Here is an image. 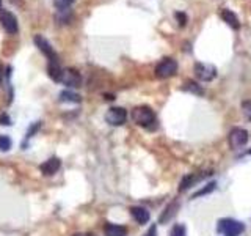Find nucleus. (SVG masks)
<instances>
[{
	"label": "nucleus",
	"instance_id": "obj_1",
	"mask_svg": "<svg viewBox=\"0 0 251 236\" xmlns=\"http://www.w3.org/2000/svg\"><path fill=\"white\" fill-rule=\"evenodd\" d=\"M132 120L135 121L138 126L152 129L154 123H155V114L149 106H138L132 110Z\"/></svg>",
	"mask_w": 251,
	"mask_h": 236
},
{
	"label": "nucleus",
	"instance_id": "obj_2",
	"mask_svg": "<svg viewBox=\"0 0 251 236\" xmlns=\"http://www.w3.org/2000/svg\"><path fill=\"white\" fill-rule=\"evenodd\" d=\"M243 230H245V225L235 219H222L218 222V232L225 236H239Z\"/></svg>",
	"mask_w": 251,
	"mask_h": 236
},
{
	"label": "nucleus",
	"instance_id": "obj_3",
	"mask_svg": "<svg viewBox=\"0 0 251 236\" xmlns=\"http://www.w3.org/2000/svg\"><path fill=\"white\" fill-rule=\"evenodd\" d=\"M177 73V61L175 59H163L162 61H159V65L155 66V76L160 79H167V77H173Z\"/></svg>",
	"mask_w": 251,
	"mask_h": 236
},
{
	"label": "nucleus",
	"instance_id": "obj_4",
	"mask_svg": "<svg viewBox=\"0 0 251 236\" xmlns=\"http://www.w3.org/2000/svg\"><path fill=\"white\" fill-rule=\"evenodd\" d=\"M0 24H2V27L5 29L6 33H10V35L18 33V30H19L18 18H16L11 11H8V10L0 11Z\"/></svg>",
	"mask_w": 251,
	"mask_h": 236
},
{
	"label": "nucleus",
	"instance_id": "obj_5",
	"mask_svg": "<svg viewBox=\"0 0 251 236\" xmlns=\"http://www.w3.org/2000/svg\"><path fill=\"white\" fill-rule=\"evenodd\" d=\"M33 43H35V46L38 47V49L46 55L49 61H57L58 60V55H57V52L53 51L52 44L47 41L43 35H35L33 36Z\"/></svg>",
	"mask_w": 251,
	"mask_h": 236
},
{
	"label": "nucleus",
	"instance_id": "obj_6",
	"mask_svg": "<svg viewBox=\"0 0 251 236\" xmlns=\"http://www.w3.org/2000/svg\"><path fill=\"white\" fill-rule=\"evenodd\" d=\"M227 142L232 149H237L242 148L243 145H247L248 142V131L243 129V128H234L231 129L229 136H227Z\"/></svg>",
	"mask_w": 251,
	"mask_h": 236
},
{
	"label": "nucleus",
	"instance_id": "obj_7",
	"mask_svg": "<svg viewBox=\"0 0 251 236\" xmlns=\"http://www.w3.org/2000/svg\"><path fill=\"white\" fill-rule=\"evenodd\" d=\"M126 120H127V110L123 107H112L105 114V121L112 126H121Z\"/></svg>",
	"mask_w": 251,
	"mask_h": 236
},
{
	"label": "nucleus",
	"instance_id": "obj_8",
	"mask_svg": "<svg viewBox=\"0 0 251 236\" xmlns=\"http://www.w3.org/2000/svg\"><path fill=\"white\" fill-rule=\"evenodd\" d=\"M60 82L63 85L69 87V88H77V87H80V84H82V76L78 71H75L73 68H65L63 69Z\"/></svg>",
	"mask_w": 251,
	"mask_h": 236
},
{
	"label": "nucleus",
	"instance_id": "obj_9",
	"mask_svg": "<svg viewBox=\"0 0 251 236\" xmlns=\"http://www.w3.org/2000/svg\"><path fill=\"white\" fill-rule=\"evenodd\" d=\"M195 76L202 82H209L217 76V68L212 65H204V63H195Z\"/></svg>",
	"mask_w": 251,
	"mask_h": 236
},
{
	"label": "nucleus",
	"instance_id": "obj_10",
	"mask_svg": "<svg viewBox=\"0 0 251 236\" xmlns=\"http://www.w3.org/2000/svg\"><path fill=\"white\" fill-rule=\"evenodd\" d=\"M60 167H61V162H60L58 157H50V159L44 161L41 165H39V170H41L43 175L52 177V175H55V173L60 170Z\"/></svg>",
	"mask_w": 251,
	"mask_h": 236
},
{
	"label": "nucleus",
	"instance_id": "obj_11",
	"mask_svg": "<svg viewBox=\"0 0 251 236\" xmlns=\"http://www.w3.org/2000/svg\"><path fill=\"white\" fill-rule=\"evenodd\" d=\"M130 214L132 217L135 219V222H138L140 225H143V224H148L149 222V211L143 206H132L130 208Z\"/></svg>",
	"mask_w": 251,
	"mask_h": 236
},
{
	"label": "nucleus",
	"instance_id": "obj_12",
	"mask_svg": "<svg viewBox=\"0 0 251 236\" xmlns=\"http://www.w3.org/2000/svg\"><path fill=\"white\" fill-rule=\"evenodd\" d=\"M47 74L55 82H60L61 74H63V68L60 66V60L57 61H49L47 63Z\"/></svg>",
	"mask_w": 251,
	"mask_h": 236
},
{
	"label": "nucleus",
	"instance_id": "obj_13",
	"mask_svg": "<svg viewBox=\"0 0 251 236\" xmlns=\"http://www.w3.org/2000/svg\"><path fill=\"white\" fill-rule=\"evenodd\" d=\"M222 19H223L229 27H232L234 30H239V29H240V21H239V18L235 16L234 11L227 10V8H225V10L222 11Z\"/></svg>",
	"mask_w": 251,
	"mask_h": 236
},
{
	"label": "nucleus",
	"instance_id": "obj_14",
	"mask_svg": "<svg viewBox=\"0 0 251 236\" xmlns=\"http://www.w3.org/2000/svg\"><path fill=\"white\" fill-rule=\"evenodd\" d=\"M104 232H105V236H126L127 235V228L123 225L108 222L104 225Z\"/></svg>",
	"mask_w": 251,
	"mask_h": 236
},
{
	"label": "nucleus",
	"instance_id": "obj_15",
	"mask_svg": "<svg viewBox=\"0 0 251 236\" xmlns=\"http://www.w3.org/2000/svg\"><path fill=\"white\" fill-rule=\"evenodd\" d=\"M60 101L61 102H80L82 98H80V94H77L74 91H69V90H65V91H61L60 93Z\"/></svg>",
	"mask_w": 251,
	"mask_h": 236
},
{
	"label": "nucleus",
	"instance_id": "obj_16",
	"mask_svg": "<svg viewBox=\"0 0 251 236\" xmlns=\"http://www.w3.org/2000/svg\"><path fill=\"white\" fill-rule=\"evenodd\" d=\"M184 90L190 91V93H193V94H198V96H201V94H204L202 87H201L200 84L193 82V81H187V82L184 84Z\"/></svg>",
	"mask_w": 251,
	"mask_h": 236
},
{
	"label": "nucleus",
	"instance_id": "obj_17",
	"mask_svg": "<svg viewBox=\"0 0 251 236\" xmlns=\"http://www.w3.org/2000/svg\"><path fill=\"white\" fill-rule=\"evenodd\" d=\"M74 2L75 0H53V6L57 8L58 11H63V10H69V6Z\"/></svg>",
	"mask_w": 251,
	"mask_h": 236
},
{
	"label": "nucleus",
	"instance_id": "obj_18",
	"mask_svg": "<svg viewBox=\"0 0 251 236\" xmlns=\"http://www.w3.org/2000/svg\"><path fill=\"white\" fill-rule=\"evenodd\" d=\"M71 18H73L71 10H63V11H58V14H57V21L60 24H68L71 21Z\"/></svg>",
	"mask_w": 251,
	"mask_h": 236
},
{
	"label": "nucleus",
	"instance_id": "obj_19",
	"mask_svg": "<svg viewBox=\"0 0 251 236\" xmlns=\"http://www.w3.org/2000/svg\"><path fill=\"white\" fill-rule=\"evenodd\" d=\"M196 181V178L193 177V175H187V177H184V179H182V183H180V187H179V191H185V189H188L190 187L193 183Z\"/></svg>",
	"mask_w": 251,
	"mask_h": 236
},
{
	"label": "nucleus",
	"instance_id": "obj_20",
	"mask_svg": "<svg viewBox=\"0 0 251 236\" xmlns=\"http://www.w3.org/2000/svg\"><path fill=\"white\" fill-rule=\"evenodd\" d=\"M11 148V139L8 136H0V149L2 151H8Z\"/></svg>",
	"mask_w": 251,
	"mask_h": 236
},
{
	"label": "nucleus",
	"instance_id": "obj_21",
	"mask_svg": "<svg viewBox=\"0 0 251 236\" xmlns=\"http://www.w3.org/2000/svg\"><path fill=\"white\" fill-rule=\"evenodd\" d=\"M215 183H210V184H207V187H202V189H200L198 192H195L193 194V199H196V197H201V195H206V194H209V192H212L215 189Z\"/></svg>",
	"mask_w": 251,
	"mask_h": 236
},
{
	"label": "nucleus",
	"instance_id": "obj_22",
	"mask_svg": "<svg viewBox=\"0 0 251 236\" xmlns=\"http://www.w3.org/2000/svg\"><path fill=\"white\" fill-rule=\"evenodd\" d=\"M242 112H243V115H245L247 120L251 121V99L242 102Z\"/></svg>",
	"mask_w": 251,
	"mask_h": 236
},
{
	"label": "nucleus",
	"instance_id": "obj_23",
	"mask_svg": "<svg viewBox=\"0 0 251 236\" xmlns=\"http://www.w3.org/2000/svg\"><path fill=\"white\" fill-rule=\"evenodd\" d=\"M170 236H187V233H185V227L184 225H175L173 227V230H171V233H170Z\"/></svg>",
	"mask_w": 251,
	"mask_h": 236
},
{
	"label": "nucleus",
	"instance_id": "obj_24",
	"mask_svg": "<svg viewBox=\"0 0 251 236\" xmlns=\"http://www.w3.org/2000/svg\"><path fill=\"white\" fill-rule=\"evenodd\" d=\"M175 18H176V21H177V24H179L180 27H184L185 24H187V21H188L187 14H185V13H182V11H177V13L175 14Z\"/></svg>",
	"mask_w": 251,
	"mask_h": 236
},
{
	"label": "nucleus",
	"instance_id": "obj_25",
	"mask_svg": "<svg viewBox=\"0 0 251 236\" xmlns=\"http://www.w3.org/2000/svg\"><path fill=\"white\" fill-rule=\"evenodd\" d=\"M0 123H2V124H5V126H10V124H11V120H10V117H8L6 114L0 115Z\"/></svg>",
	"mask_w": 251,
	"mask_h": 236
},
{
	"label": "nucleus",
	"instance_id": "obj_26",
	"mask_svg": "<svg viewBox=\"0 0 251 236\" xmlns=\"http://www.w3.org/2000/svg\"><path fill=\"white\" fill-rule=\"evenodd\" d=\"M145 236H157V227H155V225H152V227L149 228V230L145 233Z\"/></svg>",
	"mask_w": 251,
	"mask_h": 236
},
{
	"label": "nucleus",
	"instance_id": "obj_27",
	"mask_svg": "<svg viewBox=\"0 0 251 236\" xmlns=\"http://www.w3.org/2000/svg\"><path fill=\"white\" fill-rule=\"evenodd\" d=\"M2 81H3V66L0 65V85H2Z\"/></svg>",
	"mask_w": 251,
	"mask_h": 236
},
{
	"label": "nucleus",
	"instance_id": "obj_28",
	"mask_svg": "<svg viewBox=\"0 0 251 236\" xmlns=\"http://www.w3.org/2000/svg\"><path fill=\"white\" fill-rule=\"evenodd\" d=\"M0 11H2V0H0Z\"/></svg>",
	"mask_w": 251,
	"mask_h": 236
},
{
	"label": "nucleus",
	"instance_id": "obj_29",
	"mask_svg": "<svg viewBox=\"0 0 251 236\" xmlns=\"http://www.w3.org/2000/svg\"><path fill=\"white\" fill-rule=\"evenodd\" d=\"M74 236H82V235H74Z\"/></svg>",
	"mask_w": 251,
	"mask_h": 236
},
{
	"label": "nucleus",
	"instance_id": "obj_30",
	"mask_svg": "<svg viewBox=\"0 0 251 236\" xmlns=\"http://www.w3.org/2000/svg\"><path fill=\"white\" fill-rule=\"evenodd\" d=\"M250 154H251V151H250Z\"/></svg>",
	"mask_w": 251,
	"mask_h": 236
}]
</instances>
